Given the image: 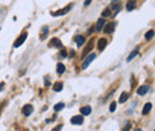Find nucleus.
Here are the masks:
<instances>
[{
	"label": "nucleus",
	"instance_id": "nucleus-5",
	"mask_svg": "<svg viewBox=\"0 0 155 131\" xmlns=\"http://www.w3.org/2000/svg\"><path fill=\"white\" fill-rule=\"evenodd\" d=\"M71 123L74 124V125H81L84 123V117L82 116H74V117H72Z\"/></svg>",
	"mask_w": 155,
	"mask_h": 131
},
{
	"label": "nucleus",
	"instance_id": "nucleus-15",
	"mask_svg": "<svg viewBox=\"0 0 155 131\" xmlns=\"http://www.w3.org/2000/svg\"><path fill=\"white\" fill-rule=\"evenodd\" d=\"M105 25V21H104V18H100L99 21H98V23H97V31H100L103 29V26Z\"/></svg>",
	"mask_w": 155,
	"mask_h": 131
},
{
	"label": "nucleus",
	"instance_id": "nucleus-26",
	"mask_svg": "<svg viewBox=\"0 0 155 131\" xmlns=\"http://www.w3.org/2000/svg\"><path fill=\"white\" fill-rule=\"evenodd\" d=\"M61 129H62V125H57L53 129V131H61Z\"/></svg>",
	"mask_w": 155,
	"mask_h": 131
},
{
	"label": "nucleus",
	"instance_id": "nucleus-24",
	"mask_svg": "<svg viewBox=\"0 0 155 131\" xmlns=\"http://www.w3.org/2000/svg\"><path fill=\"white\" fill-rule=\"evenodd\" d=\"M102 16H103V18L109 17V16H110V9H105V10L103 11V13H102Z\"/></svg>",
	"mask_w": 155,
	"mask_h": 131
},
{
	"label": "nucleus",
	"instance_id": "nucleus-2",
	"mask_svg": "<svg viewBox=\"0 0 155 131\" xmlns=\"http://www.w3.org/2000/svg\"><path fill=\"white\" fill-rule=\"evenodd\" d=\"M32 111H33V107H32V105H30V104H26V105H24L23 106V109H22V112H23V114L24 116H30L31 113H32Z\"/></svg>",
	"mask_w": 155,
	"mask_h": 131
},
{
	"label": "nucleus",
	"instance_id": "nucleus-23",
	"mask_svg": "<svg viewBox=\"0 0 155 131\" xmlns=\"http://www.w3.org/2000/svg\"><path fill=\"white\" fill-rule=\"evenodd\" d=\"M93 45H94V42H93V41H92V42H90V45H88V47H86V49L84 50V55H86L87 52H88V51H91V50H92Z\"/></svg>",
	"mask_w": 155,
	"mask_h": 131
},
{
	"label": "nucleus",
	"instance_id": "nucleus-8",
	"mask_svg": "<svg viewBox=\"0 0 155 131\" xmlns=\"http://www.w3.org/2000/svg\"><path fill=\"white\" fill-rule=\"evenodd\" d=\"M106 45H107V41H106V39L105 38H100L99 41H98V50L103 51L105 49Z\"/></svg>",
	"mask_w": 155,
	"mask_h": 131
},
{
	"label": "nucleus",
	"instance_id": "nucleus-20",
	"mask_svg": "<svg viewBox=\"0 0 155 131\" xmlns=\"http://www.w3.org/2000/svg\"><path fill=\"white\" fill-rule=\"evenodd\" d=\"M128 98H129V94H128L126 92H123V93L120 94V97H119V103H122V104L125 103Z\"/></svg>",
	"mask_w": 155,
	"mask_h": 131
},
{
	"label": "nucleus",
	"instance_id": "nucleus-13",
	"mask_svg": "<svg viewBox=\"0 0 155 131\" xmlns=\"http://www.w3.org/2000/svg\"><path fill=\"white\" fill-rule=\"evenodd\" d=\"M152 110V104L150 103H147L144 106H143V110H142V114H147L149 113V111Z\"/></svg>",
	"mask_w": 155,
	"mask_h": 131
},
{
	"label": "nucleus",
	"instance_id": "nucleus-7",
	"mask_svg": "<svg viewBox=\"0 0 155 131\" xmlns=\"http://www.w3.org/2000/svg\"><path fill=\"white\" fill-rule=\"evenodd\" d=\"M96 58V54H90L88 56L86 57V60H85V62H84V64H82V69H86L87 67L90 66V63Z\"/></svg>",
	"mask_w": 155,
	"mask_h": 131
},
{
	"label": "nucleus",
	"instance_id": "nucleus-4",
	"mask_svg": "<svg viewBox=\"0 0 155 131\" xmlns=\"http://www.w3.org/2000/svg\"><path fill=\"white\" fill-rule=\"evenodd\" d=\"M72 4H69L68 6H66L65 9H62V10H59V11H56V12H54L53 13V16H55V17H57V16H63V15H66L67 12H68L71 9H72Z\"/></svg>",
	"mask_w": 155,
	"mask_h": 131
},
{
	"label": "nucleus",
	"instance_id": "nucleus-16",
	"mask_svg": "<svg viewBox=\"0 0 155 131\" xmlns=\"http://www.w3.org/2000/svg\"><path fill=\"white\" fill-rule=\"evenodd\" d=\"M136 7V1H128L126 3V10L128 11H132Z\"/></svg>",
	"mask_w": 155,
	"mask_h": 131
},
{
	"label": "nucleus",
	"instance_id": "nucleus-18",
	"mask_svg": "<svg viewBox=\"0 0 155 131\" xmlns=\"http://www.w3.org/2000/svg\"><path fill=\"white\" fill-rule=\"evenodd\" d=\"M54 91H55V92H60V91H62V88H63V83L62 82H56L55 85H54Z\"/></svg>",
	"mask_w": 155,
	"mask_h": 131
},
{
	"label": "nucleus",
	"instance_id": "nucleus-1",
	"mask_svg": "<svg viewBox=\"0 0 155 131\" xmlns=\"http://www.w3.org/2000/svg\"><path fill=\"white\" fill-rule=\"evenodd\" d=\"M26 38H28V34H26V32H23V34L16 39V42H15V48L21 47V45L25 42V39H26Z\"/></svg>",
	"mask_w": 155,
	"mask_h": 131
},
{
	"label": "nucleus",
	"instance_id": "nucleus-17",
	"mask_svg": "<svg viewBox=\"0 0 155 131\" xmlns=\"http://www.w3.org/2000/svg\"><path fill=\"white\" fill-rule=\"evenodd\" d=\"M111 9H113L114 11H116V15H117V11L120 10V3H116V1H112L111 3Z\"/></svg>",
	"mask_w": 155,
	"mask_h": 131
},
{
	"label": "nucleus",
	"instance_id": "nucleus-9",
	"mask_svg": "<svg viewBox=\"0 0 155 131\" xmlns=\"http://www.w3.org/2000/svg\"><path fill=\"white\" fill-rule=\"evenodd\" d=\"M48 34H49V29H48V26H43V28H42V35L39 36V38H41L42 41H43V39H45L47 37H48Z\"/></svg>",
	"mask_w": 155,
	"mask_h": 131
},
{
	"label": "nucleus",
	"instance_id": "nucleus-21",
	"mask_svg": "<svg viewBox=\"0 0 155 131\" xmlns=\"http://www.w3.org/2000/svg\"><path fill=\"white\" fill-rule=\"evenodd\" d=\"M154 35H155V31H154V30H149V31H148L147 34H146L144 38L147 39V41H150V39L154 37Z\"/></svg>",
	"mask_w": 155,
	"mask_h": 131
},
{
	"label": "nucleus",
	"instance_id": "nucleus-11",
	"mask_svg": "<svg viewBox=\"0 0 155 131\" xmlns=\"http://www.w3.org/2000/svg\"><path fill=\"white\" fill-rule=\"evenodd\" d=\"M56 69H57V74H63L65 73V70H66V67H65V64L63 63H61V62H59L57 63V67H56Z\"/></svg>",
	"mask_w": 155,
	"mask_h": 131
},
{
	"label": "nucleus",
	"instance_id": "nucleus-12",
	"mask_svg": "<svg viewBox=\"0 0 155 131\" xmlns=\"http://www.w3.org/2000/svg\"><path fill=\"white\" fill-rule=\"evenodd\" d=\"M75 41H77V45H78V47H81V45L85 43L86 38H85L84 36H78V37L75 38Z\"/></svg>",
	"mask_w": 155,
	"mask_h": 131
},
{
	"label": "nucleus",
	"instance_id": "nucleus-6",
	"mask_svg": "<svg viewBox=\"0 0 155 131\" xmlns=\"http://www.w3.org/2000/svg\"><path fill=\"white\" fill-rule=\"evenodd\" d=\"M114 28H116V23H113V22L105 24V28H104L105 34H112L113 30H114Z\"/></svg>",
	"mask_w": 155,
	"mask_h": 131
},
{
	"label": "nucleus",
	"instance_id": "nucleus-14",
	"mask_svg": "<svg viewBox=\"0 0 155 131\" xmlns=\"http://www.w3.org/2000/svg\"><path fill=\"white\" fill-rule=\"evenodd\" d=\"M80 111H81V114H82V116H88V114L91 113V111H92V110H91V107H90V106H84V107H82L81 110H80Z\"/></svg>",
	"mask_w": 155,
	"mask_h": 131
},
{
	"label": "nucleus",
	"instance_id": "nucleus-10",
	"mask_svg": "<svg viewBox=\"0 0 155 131\" xmlns=\"http://www.w3.org/2000/svg\"><path fill=\"white\" fill-rule=\"evenodd\" d=\"M148 89H149V87L146 86V85H143V86H141V87L137 89V93H138L140 95H144L147 92H148Z\"/></svg>",
	"mask_w": 155,
	"mask_h": 131
},
{
	"label": "nucleus",
	"instance_id": "nucleus-28",
	"mask_svg": "<svg viewBox=\"0 0 155 131\" xmlns=\"http://www.w3.org/2000/svg\"><path fill=\"white\" fill-rule=\"evenodd\" d=\"M4 86H5V83H4V82H0V92H1V91H3Z\"/></svg>",
	"mask_w": 155,
	"mask_h": 131
},
{
	"label": "nucleus",
	"instance_id": "nucleus-22",
	"mask_svg": "<svg viewBox=\"0 0 155 131\" xmlns=\"http://www.w3.org/2000/svg\"><path fill=\"white\" fill-rule=\"evenodd\" d=\"M63 107H65V104L63 103H59V104H56L55 106H54V110H55V111H61Z\"/></svg>",
	"mask_w": 155,
	"mask_h": 131
},
{
	"label": "nucleus",
	"instance_id": "nucleus-29",
	"mask_svg": "<svg viewBox=\"0 0 155 131\" xmlns=\"http://www.w3.org/2000/svg\"><path fill=\"white\" fill-rule=\"evenodd\" d=\"M91 4V1H90V0H88V1H85V6H88Z\"/></svg>",
	"mask_w": 155,
	"mask_h": 131
},
{
	"label": "nucleus",
	"instance_id": "nucleus-19",
	"mask_svg": "<svg viewBox=\"0 0 155 131\" xmlns=\"http://www.w3.org/2000/svg\"><path fill=\"white\" fill-rule=\"evenodd\" d=\"M137 54H138V50H137V49L132 50V51H131V54H130L129 56H128V58H126V62H130V61L132 60V58H134L135 56H137Z\"/></svg>",
	"mask_w": 155,
	"mask_h": 131
},
{
	"label": "nucleus",
	"instance_id": "nucleus-25",
	"mask_svg": "<svg viewBox=\"0 0 155 131\" xmlns=\"http://www.w3.org/2000/svg\"><path fill=\"white\" fill-rule=\"evenodd\" d=\"M114 110H116V103L112 101V103L110 104V111H111V112H113Z\"/></svg>",
	"mask_w": 155,
	"mask_h": 131
},
{
	"label": "nucleus",
	"instance_id": "nucleus-30",
	"mask_svg": "<svg viewBox=\"0 0 155 131\" xmlns=\"http://www.w3.org/2000/svg\"><path fill=\"white\" fill-rule=\"evenodd\" d=\"M135 131H141V130H135Z\"/></svg>",
	"mask_w": 155,
	"mask_h": 131
},
{
	"label": "nucleus",
	"instance_id": "nucleus-27",
	"mask_svg": "<svg viewBox=\"0 0 155 131\" xmlns=\"http://www.w3.org/2000/svg\"><path fill=\"white\" fill-rule=\"evenodd\" d=\"M129 129H130V123H128V124H126V125L124 126L123 131H129Z\"/></svg>",
	"mask_w": 155,
	"mask_h": 131
},
{
	"label": "nucleus",
	"instance_id": "nucleus-3",
	"mask_svg": "<svg viewBox=\"0 0 155 131\" xmlns=\"http://www.w3.org/2000/svg\"><path fill=\"white\" fill-rule=\"evenodd\" d=\"M48 47L49 48H61L62 43H61V41H60L59 38H53L50 41V43L48 44Z\"/></svg>",
	"mask_w": 155,
	"mask_h": 131
}]
</instances>
